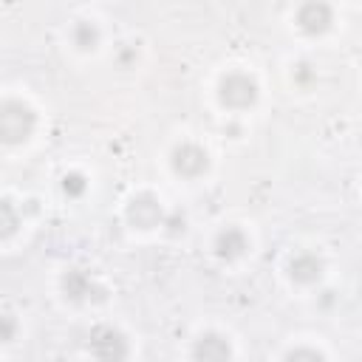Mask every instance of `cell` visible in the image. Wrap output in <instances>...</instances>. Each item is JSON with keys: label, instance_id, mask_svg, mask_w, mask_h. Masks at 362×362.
<instances>
[{"label": "cell", "instance_id": "277c9868", "mask_svg": "<svg viewBox=\"0 0 362 362\" xmlns=\"http://www.w3.org/2000/svg\"><path fill=\"white\" fill-rule=\"evenodd\" d=\"M127 221L136 229H156L164 221V206H161V201L156 195L141 192L127 204Z\"/></svg>", "mask_w": 362, "mask_h": 362}, {"label": "cell", "instance_id": "7a4b0ae2", "mask_svg": "<svg viewBox=\"0 0 362 362\" xmlns=\"http://www.w3.org/2000/svg\"><path fill=\"white\" fill-rule=\"evenodd\" d=\"M88 351L96 362H124L130 354L127 337L113 325H96L88 334Z\"/></svg>", "mask_w": 362, "mask_h": 362}, {"label": "cell", "instance_id": "7c38bea8", "mask_svg": "<svg viewBox=\"0 0 362 362\" xmlns=\"http://www.w3.org/2000/svg\"><path fill=\"white\" fill-rule=\"evenodd\" d=\"M17 226H20V212H17V206H14L11 201L0 198V240L11 238V235L17 232Z\"/></svg>", "mask_w": 362, "mask_h": 362}, {"label": "cell", "instance_id": "5bb4252c", "mask_svg": "<svg viewBox=\"0 0 362 362\" xmlns=\"http://www.w3.org/2000/svg\"><path fill=\"white\" fill-rule=\"evenodd\" d=\"M20 331V322L14 314H0V342H11Z\"/></svg>", "mask_w": 362, "mask_h": 362}, {"label": "cell", "instance_id": "8992f818", "mask_svg": "<svg viewBox=\"0 0 362 362\" xmlns=\"http://www.w3.org/2000/svg\"><path fill=\"white\" fill-rule=\"evenodd\" d=\"M62 291H65V297H71L74 303H82V300H105V288L96 286V283L90 280V274L82 272V269L65 272V277H62Z\"/></svg>", "mask_w": 362, "mask_h": 362}, {"label": "cell", "instance_id": "3957f363", "mask_svg": "<svg viewBox=\"0 0 362 362\" xmlns=\"http://www.w3.org/2000/svg\"><path fill=\"white\" fill-rule=\"evenodd\" d=\"M218 99L226 105V107H232V110H243V107H249V105H255V99H257V85H255V79L252 76H246V74H226L223 79H221V85H218Z\"/></svg>", "mask_w": 362, "mask_h": 362}, {"label": "cell", "instance_id": "9a60e30c", "mask_svg": "<svg viewBox=\"0 0 362 362\" xmlns=\"http://www.w3.org/2000/svg\"><path fill=\"white\" fill-rule=\"evenodd\" d=\"M283 362H325V356L314 348H294L291 354H286Z\"/></svg>", "mask_w": 362, "mask_h": 362}, {"label": "cell", "instance_id": "52a82bcc", "mask_svg": "<svg viewBox=\"0 0 362 362\" xmlns=\"http://www.w3.org/2000/svg\"><path fill=\"white\" fill-rule=\"evenodd\" d=\"M229 359H232V348H229L226 337H221L215 331L198 337L192 345V362H229Z\"/></svg>", "mask_w": 362, "mask_h": 362}, {"label": "cell", "instance_id": "4fadbf2b", "mask_svg": "<svg viewBox=\"0 0 362 362\" xmlns=\"http://www.w3.org/2000/svg\"><path fill=\"white\" fill-rule=\"evenodd\" d=\"M85 189H88V181H85L82 173H68V175H62V192H65L68 198H79V195H85Z\"/></svg>", "mask_w": 362, "mask_h": 362}, {"label": "cell", "instance_id": "9c48e42d", "mask_svg": "<svg viewBox=\"0 0 362 362\" xmlns=\"http://www.w3.org/2000/svg\"><path fill=\"white\" fill-rule=\"evenodd\" d=\"M246 249H249V238L238 226H226V229H221L215 235V255L221 260H238Z\"/></svg>", "mask_w": 362, "mask_h": 362}, {"label": "cell", "instance_id": "5b68a950", "mask_svg": "<svg viewBox=\"0 0 362 362\" xmlns=\"http://www.w3.org/2000/svg\"><path fill=\"white\" fill-rule=\"evenodd\" d=\"M170 164H173V170H175L178 175H184V178H198V175L206 170L209 156H206L204 147H198V144H192V141H184V144H178V147L173 150Z\"/></svg>", "mask_w": 362, "mask_h": 362}, {"label": "cell", "instance_id": "8fae6325", "mask_svg": "<svg viewBox=\"0 0 362 362\" xmlns=\"http://www.w3.org/2000/svg\"><path fill=\"white\" fill-rule=\"evenodd\" d=\"M71 42H74V48H79V51H93L96 42H99V28H96L90 20H79V23H74V28H71Z\"/></svg>", "mask_w": 362, "mask_h": 362}, {"label": "cell", "instance_id": "30bf717a", "mask_svg": "<svg viewBox=\"0 0 362 362\" xmlns=\"http://www.w3.org/2000/svg\"><path fill=\"white\" fill-rule=\"evenodd\" d=\"M288 274L294 283L300 286H311L322 277V260L314 255V252H300L288 260Z\"/></svg>", "mask_w": 362, "mask_h": 362}, {"label": "cell", "instance_id": "ba28073f", "mask_svg": "<svg viewBox=\"0 0 362 362\" xmlns=\"http://www.w3.org/2000/svg\"><path fill=\"white\" fill-rule=\"evenodd\" d=\"M334 20V11L328 3H303L297 8V28L305 34H322Z\"/></svg>", "mask_w": 362, "mask_h": 362}, {"label": "cell", "instance_id": "2e32d148", "mask_svg": "<svg viewBox=\"0 0 362 362\" xmlns=\"http://www.w3.org/2000/svg\"><path fill=\"white\" fill-rule=\"evenodd\" d=\"M161 226H167V232H170V235H178V232H184V215H181V212L175 209V212L164 215Z\"/></svg>", "mask_w": 362, "mask_h": 362}, {"label": "cell", "instance_id": "6da1fadb", "mask_svg": "<svg viewBox=\"0 0 362 362\" xmlns=\"http://www.w3.org/2000/svg\"><path fill=\"white\" fill-rule=\"evenodd\" d=\"M37 127V116L25 102L6 99L0 102V141L3 144H23Z\"/></svg>", "mask_w": 362, "mask_h": 362}]
</instances>
